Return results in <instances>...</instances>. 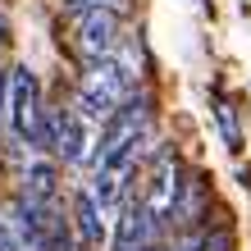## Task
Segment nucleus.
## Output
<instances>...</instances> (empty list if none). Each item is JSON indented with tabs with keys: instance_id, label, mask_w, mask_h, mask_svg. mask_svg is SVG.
Segmentation results:
<instances>
[{
	"instance_id": "obj_1",
	"label": "nucleus",
	"mask_w": 251,
	"mask_h": 251,
	"mask_svg": "<svg viewBox=\"0 0 251 251\" xmlns=\"http://www.w3.org/2000/svg\"><path fill=\"white\" fill-rule=\"evenodd\" d=\"M137 92H142V64L132 60L128 50H119V55H110V60H100V64H87L73 110H78L87 124H110Z\"/></svg>"
},
{
	"instance_id": "obj_2",
	"label": "nucleus",
	"mask_w": 251,
	"mask_h": 251,
	"mask_svg": "<svg viewBox=\"0 0 251 251\" xmlns=\"http://www.w3.org/2000/svg\"><path fill=\"white\" fill-rule=\"evenodd\" d=\"M5 105H9V132L23 146H50V110H46V96H41L37 73L27 64H19L9 73Z\"/></svg>"
},
{
	"instance_id": "obj_3",
	"label": "nucleus",
	"mask_w": 251,
	"mask_h": 251,
	"mask_svg": "<svg viewBox=\"0 0 251 251\" xmlns=\"http://www.w3.org/2000/svg\"><path fill=\"white\" fill-rule=\"evenodd\" d=\"M128 46L124 37V19L119 9H78L69 23V50L78 55L82 64H100L110 55H119Z\"/></svg>"
},
{
	"instance_id": "obj_4",
	"label": "nucleus",
	"mask_w": 251,
	"mask_h": 251,
	"mask_svg": "<svg viewBox=\"0 0 251 251\" xmlns=\"http://www.w3.org/2000/svg\"><path fill=\"white\" fill-rule=\"evenodd\" d=\"M160 238H165V219L151 215V205L142 201V187H137L119 210L114 251H160Z\"/></svg>"
},
{
	"instance_id": "obj_5",
	"label": "nucleus",
	"mask_w": 251,
	"mask_h": 251,
	"mask_svg": "<svg viewBox=\"0 0 251 251\" xmlns=\"http://www.w3.org/2000/svg\"><path fill=\"white\" fill-rule=\"evenodd\" d=\"M87 124L78 110H50V151L60 155V165H92V137H87Z\"/></svg>"
},
{
	"instance_id": "obj_6",
	"label": "nucleus",
	"mask_w": 251,
	"mask_h": 251,
	"mask_svg": "<svg viewBox=\"0 0 251 251\" xmlns=\"http://www.w3.org/2000/svg\"><path fill=\"white\" fill-rule=\"evenodd\" d=\"M178 183H183V165L174 151H160L146 169V183H142V201L151 205V215H160L169 224V210H174V197H178Z\"/></svg>"
},
{
	"instance_id": "obj_7",
	"label": "nucleus",
	"mask_w": 251,
	"mask_h": 251,
	"mask_svg": "<svg viewBox=\"0 0 251 251\" xmlns=\"http://www.w3.org/2000/svg\"><path fill=\"white\" fill-rule=\"evenodd\" d=\"M73 233H78L82 251H105V210L92 197V187H78L73 197Z\"/></svg>"
},
{
	"instance_id": "obj_8",
	"label": "nucleus",
	"mask_w": 251,
	"mask_h": 251,
	"mask_svg": "<svg viewBox=\"0 0 251 251\" xmlns=\"http://www.w3.org/2000/svg\"><path fill=\"white\" fill-rule=\"evenodd\" d=\"M205 210H210V192H205V178L201 174H187L183 169V183H178V197H174V210H169V224L174 228H192V224H201Z\"/></svg>"
},
{
	"instance_id": "obj_9",
	"label": "nucleus",
	"mask_w": 251,
	"mask_h": 251,
	"mask_svg": "<svg viewBox=\"0 0 251 251\" xmlns=\"http://www.w3.org/2000/svg\"><path fill=\"white\" fill-rule=\"evenodd\" d=\"M23 192H32V197H41V201H55V165L32 160L27 174H23Z\"/></svg>"
},
{
	"instance_id": "obj_10",
	"label": "nucleus",
	"mask_w": 251,
	"mask_h": 251,
	"mask_svg": "<svg viewBox=\"0 0 251 251\" xmlns=\"http://www.w3.org/2000/svg\"><path fill=\"white\" fill-rule=\"evenodd\" d=\"M0 251H32L19 228V219H14V210H0Z\"/></svg>"
},
{
	"instance_id": "obj_11",
	"label": "nucleus",
	"mask_w": 251,
	"mask_h": 251,
	"mask_svg": "<svg viewBox=\"0 0 251 251\" xmlns=\"http://www.w3.org/2000/svg\"><path fill=\"white\" fill-rule=\"evenodd\" d=\"M219 128H224V137H228V151H242V132H238V119H233L228 105H219Z\"/></svg>"
},
{
	"instance_id": "obj_12",
	"label": "nucleus",
	"mask_w": 251,
	"mask_h": 251,
	"mask_svg": "<svg viewBox=\"0 0 251 251\" xmlns=\"http://www.w3.org/2000/svg\"><path fill=\"white\" fill-rule=\"evenodd\" d=\"M64 9L69 14H78V9H128V0H64Z\"/></svg>"
},
{
	"instance_id": "obj_13",
	"label": "nucleus",
	"mask_w": 251,
	"mask_h": 251,
	"mask_svg": "<svg viewBox=\"0 0 251 251\" xmlns=\"http://www.w3.org/2000/svg\"><path fill=\"white\" fill-rule=\"evenodd\" d=\"M201 251H233V233L228 228H210L201 238Z\"/></svg>"
},
{
	"instance_id": "obj_14",
	"label": "nucleus",
	"mask_w": 251,
	"mask_h": 251,
	"mask_svg": "<svg viewBox=\"0 0 251 251\" xmlns=\"http://www.w3.org/2000/svg\"><path fill=\"white\" fill-rule=\"evenodd\" d=\"M174 251H201V233H183V238L174 242Z\"/></svg>"
},
{
	"instance_id": "obj_15",
	"label": "nucleus",
	"mask_w": 251,
	"mask_h": 251,
	"mask_svg": "<svg viewBox=\"0 0 251 251\" xmlns=\"http://www.w3.org/2000/svg\"><path fill=\"white\" fill-rule=\"evenodd\" d=\"M9 41V14H5V5H0V46Z\"/></svg>"
},
{
	"instance_id": "obj_16",
	"label": "nucleus",
	"mask_w": 251,
	"mask_h": 251,
	"mask_svg": "<svg viewBox=\"0 0 251 251\" xmlns=\"http://www.w3.org/2000/svg\"><path fill=\"white\" fill-rule=\"evenodd\" d=\"M5 96H9V78L0 73V110H5Z\"/></svg>"
}]
</instances>
